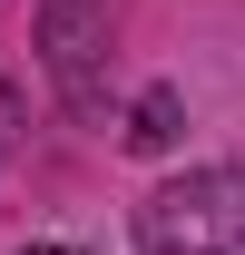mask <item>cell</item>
I'll list each match as a JSON object with an SVG mask.
<instances>
[{
  "label": "cell",
  "instance_id": "obj_1",
  "mask_svg": "<svg viewBox=\"0 0 245 255\" xmlns=\"http://www.w3.org/2000/svg\"><path fill=\"white\" fill-rule=\"evenodd\" d=\"M137 255H245V167H186L137 196Z\"/></svg>",
  "mask_w": 245,
  "mask_h": 255
},
{
  "label": "cell",
  "instance_id": "obj_2",
  "mask_svg": "<svg viewBox=\"0 0 245 255\" xmlns=\"http://www.w3.org/2000/svg\"><path fill=\"white\" fill-rule=\"evenodd\" d=\"M39 49L69 108H98V49H108V0H49L39 10Z\"/></svg>",
  "mask_w": 245,
  "mask_h": 255
},
{
  "label": "cell",
  "instance_id": "obj_5",
  "mask_svg": "<svg viewBox=\"0 0 245 255\" xmlns=\"http://www.w3.org/2000/svg\"><path fill=\"white\" fill-rule=\"evenodd\" d=\"M20 255H79V246H20Z\"/></svg>",
  "mask_w": 245,
  "mask_h": 255
},
{
  "label": "cell",
  "instance_id": "obj_4",
  "mask_svg": "<svg viewBox=\"0 0 245 255\" xmlns=\"http://www.w3.org/2000/svg\"><path fill=\"white\" fill-rule=\"evenodd\" d=\"M10 128H20V98H10V79H0V157H10Z\"/></svg>",
  "mask_w": 245,
  "mask_h": 255
},
{
  "label": "cell",
  "instance_id": "obj_3",
  "mask_svg": "<svg viewBox=\"0 0 245 255\" xmlns=\"http://www.w3.org/2000/svg\"><path fill=\"white\" fill-rule=\"evenodd\" d=\"M177 137V89H147L137 98V128H127V147H167Z\"/></svg>",
  "mask_w": 245,
  "mask_h": 255
}]
</instances>
